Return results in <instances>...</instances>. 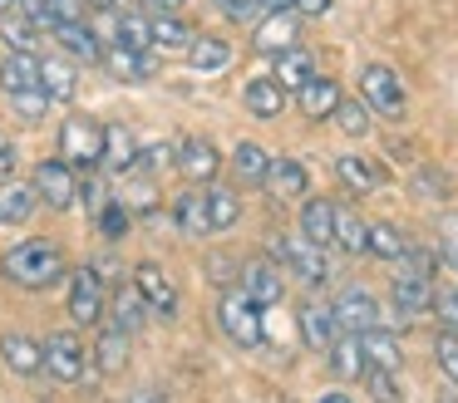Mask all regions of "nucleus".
<instances>
[{
    "instance_id": "obj_1",
    "label": "nucleus",
    "mask_w": 458,
    "mask_h": 403,
    "mask_svg": "<svg viewBox=\"0 0 458 403\" xmlns=\"http://www.w3.org/2000/svg\"><path fill=\"white\" fill-rule=\"evenodd\" d=\"M0 275L11 285H21V290H50V285H60L70 275V261H64V251L55 241L30 236V241L11 246L0 256Z\"/></svg>"
},
{
    "instance_id": "obj_2",
    "label": "nucleus",
    "mask_w": 458,
    "mask_h": 403,
    "mask_svg": "<svg viewBox=\"0 0 458 403\" xmlns=\"http://www.w3.org/2000/svg\"><path fill=\"white\" fill-rule=\"evenodd\" d=\"M217 324L237 349H261L267 344V324H261V305L247 290H222L217 300Z\"/></svg>"
},
{
    "instance_id": "obj_3",
    "label": "nucleus",
    "mask_w": 458,
    "mask_h": 403,
    "mask_svg": "<svg viewBox=\"0 0 458 403\" xmlns=\"http://www.w3.org/2000/svg\"><path fill=\"white\" fill-rule=\"evenodd\" d=\"M360 98H365V108L379 113V118H404L409 113L404 79H399L389 64H365L360 69Z\"/></svg>"
},
{
    "instance_id": "obj_4",
    "label": "nucleus",
    "mask_w": 458,
    "mask_h": 403,
    "mask_svg": "<svg viewBox=\"0 0 458 403\" xmlns=\"http://www.w3.org/2000/svg\"><path fill=\"white\" fill-rule=\"evenodd\" d=\"M271 256H276V265H286V271L306 285L330 281V271H335V265L326 261V246L306 241V236H271Z\"/></svg>"
},
{
    "instance_id": "obj_5",
    "label": "nucleus",
    "mask_w": 458,
    "mask_h": 403,
    "mask_svg": "<svg viewBox=\"0 0 458 403\" xmlns=\"http://www.w3.org/2000/svg\"><path fill=\"white\" fill-rule=\"evenodd\" d=\"M30 182H35V192H40V202L50 206V212H74V206H80V177H74V167L64 163V157H40Z\"/></svg>"
},
{
    "instance_id": "obj_6",
    "label": "nucleus",
    "mask_w": 458,
    "mask_h": 403,
    "mask_svg": "<svg viewBox=\"0 0 458 403\" xmlns=\"http://www.w3.org/2000/svg\"><path fill=\"white\" fill-rule=\"evenodd\" d=\"M70 320H74V330H84V324H99L104 320V300H109V290H104V281L94 275V265L84 261V265H74L70 275Z\"/></svg>"
},
{
    "instance_id": "obj_7",
    "label": "nucleus",
    "mask_w": 458,
    "mask_h": 403,
    "mask_svg": "<svg viewBox=\"0 0 458 403\" xmlns=\"http://www.w3.org/2000/svg\"><path fill=\"white\" fill-rule=\"evenodd\" d=\"M60 147L70 167H99L104 163V128L84 113H70L60 123Z\"/></svg>"
},
{
    "instance_id": "obj_8",
    "label": "nucleus",
    "mask_w": 458,
    "mask_h": 403,
    "mask_svg": "<svg viewBox=\"0 0 458 403\" xmlns=\"http://www.w3.org/2000/svg\"><path fill=\"white\" fill-rule=\"evenodd\" d=\"M133 290L143 295V305H148V315H158V320H178V285L168 281V271H163L158 261H139L133 265Z\"/></svg>"
},
{
    "instance_id": "obj_9",
    "label": "nucleus",
    "mask_w": 458,
    "mask_h": 403,
    "mask_svg": "<svg viewBox=\"0 0 458 403\" xmlns=\"http://www.w3.org/2000/svg\"><path fill=\"white\" fill-rule=\"evenodd\" d=\"M251 45L261 55H286V49L301 45V15L296 10H261L257 29H251Z\"/></svg>"
},
{
    "instance_id": "obj_10",
    "label": "nucleus",
    "mask_w": 458,
    "mask_h": 403,
    "mask_svg": "<svg viewBox=\"0 0 458 403\" xmlns=\"http://www.w3.org/2000/svg\"><path fill=\"white\" fill-rule=\"evenodd\" d=\"M45 374L55 383H80L84 379V344L74 330H55L45 340Z\"/></svg>"
},
{
    "instance_id": "obj_11",
    "label": "nucleus",
    "mask_w": 458,
    "mask_h": 403,
    "mask_svg": "<svg viewBox=\"0 0 458 403\" xmlns=\"http://www.w3.org/2000/svg\"><path fill=\"white\" fill-rule=\"evenodd\" d=\"M330 310H335L340 334H365V330H375V324H379V300L365 290V285H345Z\"/></svg>"
},
{
    "instance_id": "obj_12",
    "label": "nucleus",
    "mask_w": 458,
    "mask_h": 403,
    "mask_svg": "<svg viewBox=\"0 0 458 403\" xmlns=\"http://www.w3.org/2000/svg\"><path fill=\"white\" fill-rule=\"evenodd\" d=\"M50 35L60 39V55H70L74 64H99V59H104V39L94 35V25H89V20H80V15L60 20Z\"/></svg>"
},
{
    "instance_id": "obj_13",
    "label": "nucleus",
    "mask_w": 458,
    "mask_h": 403,
    "mask_svg": "<svg viewBox=\"0 0 458 403\" xmlns=\"http://www.w3.org/2000/svg\"><path fill=\"white\" fill-rule=\"evenodd\" d=\"M237 281H242V290H247L251 300L261 305V310H267V305H281V295H286L281 265H276V261H267V256H257V261H242Z\"/></svg>"
},
{
    "instance_id": "obj_14",
    "label": "nucleus",
    "mask_w": 458,
    "mask_h": 403,
    "mask_svg": "<svg viewBox=\"0 0 458 403\" xmlns=\"http://www.w3.org/2000/svg\"><path fill=\"white\" fill-rule=\"evenodd\" d=\"M99 64L109 69L114 79H123V84H148V79L158 74V55H153V49H129V45H109Z\"/></svg>"
},
{
    "instance_id": "obj_15",
    "label": "nucleus",
    "mask_w": 458,
    "mask_h": 403,
    "mask_svg": "<svg viewBox=\"0 0 458 403\" xmlns=\"http://www.w3.org/2000/svg\"><path fill=\"white\" fill-rule=\"evenodd\" d=\"M173 163H178V172L188 177V182H212V177L222 172V153L208 138H182V143L173 147Z\"/></svg>"
},
{
    "instance_id": "obj_16",
    "label": "nucleus",
    "mask_w": 458,
    "mask_h": 403,
    "mask_svg": "<svg viewBox=\"0 0 458 403\" xmlns=\"http://www.w3.org/2000/svg\"><path fill=\"white\" fill-rule=\"evenodd\" d=\"M296 324H301V340L310 344V349H320L326 354L330 344L340 340V324H335V310H330L326 300H306L296 310Z\"/></svg>"
},
{
    "instance_id": "obj_17",
    "label": "nucleus",
    "mask_w": 458,
    "mask_h": 403,
    "mask_svg": "<svg viewBox=\"0 0 458 403\" xmlns=\"http://www.w3.org/2000/svg\"><path fill=\"white\" fill-rule=\"evenodd\" d=\"M335 177H340V187H350L355 197H369V192L385 187V167H379L375 157H365V153H340L335 157Z\"/></svg>"
},
{
    "instance_id": "obj_18",
    "label": "nucleus",
    "mask_w": 458,
    "mask_h": 403,
    "mask_svg": "<svg viewBox=\"0 0 458 403\" xmlns=\"http://www.w3.org/2000/svg\"><path fill=\"white\" fill-rule=\"evenodd\" d=\"M261 187H267L271 197H281V202H296V197H306L310 172H306V163H296V157H271Z\"/></svg>"
},
{
    "instance_id": "obj_19",
    "label": "nucleus",
    "mask_w": 458,
    "mask_h": 403,
    "mask_svg": "<svg viewBox=\"0 0 458 403\" xmlns=\"http://www.w3.org/2000/svg\"><path fill=\"white\" fill-rule=\"evenodd\" d=\"M0 359L11 364L21 379H35L45 374V340H30V334H0Z\"/></svg>"
},
{
    "instance_id": "obj_20",
    "label": "nucleus",
    "mask_w": 458,
    "mask_h": 403,
    "mask_svg": "<svg viewBox=\"0 0 458 403\" xmlns=\"http://www.w3.org/2000/svg\"><path fill=\"white\" fill-rule=\"evenodd\" d=\"M35 182H21V177H0V226H25L35 216Z\"/></svg>"
},
{
    "instance_id": "obj_21",
    "label": "nucleus",
    "mask_w": 458,
    "mask_h": 403,
    "mask_svg": "<svg viewBox=\"0 0 458 403\" xmlns=\"http://www.w3.org/2000/svg\"><path fill=\"white\" fill-rule=\"evenodd\" d=\"M40 88L55 98V104H74V94H80V64H74L70 55L40 59Z\"/></svg>"
},
{
    "instance_id": "obj_22",
    "label": "nucleus",
    "mask_w": 458,
    "mask_h": 403,
    "mask_svg": "<svg viewBox=\"0 0 458 403\" xmlns=\"http://www.w3.org/2000/svg\"><path fill=\"white\" fill-rule=\"evenodd\" d=\"M389 300H394V310L404 315V320H414V315L434 310V281L399 271V275H394V285H389Z\"/></svg>"
},
{
    "instance_id": "obj_23",
    "label": "nucleus",
    "mask_w": 458,
    "mask_h": 403,
    "mask_svg": "<svg viewBox=\"0 0 458 403\" xmlns=\"http://www.w3.org/2000/svg\"><path fill=\"white\" fill-rule=\"evenodd\" d=\"M242 104H247L251 118L271 123V118H281V108H286V88L276 84V74H261V79H251V84L242 88Z\"/></svg>"
},
{
    "instance_id": "obj_24",
    "label": "nucleus",
    "mask_w": 458,
    "mask_h": 403,
    "mask_svg": "<svg viewBox=\"0 0 458 403\" xmlns=\"http://www.w3.org/2000/svg\"><path fill=\"white\" fill-rule=\"evenodd\" d=\"M301 236L316 246H335V202L330 197H306L301 202Z\"/></svg>"
},
{
    "instance_id": "obj_25",
    "label": "nucleus",
    "mask_w": 458,
    "mask_h": 403,
    "mask_svg": "<svg viewBox=\"0 0 458 403\" xmlns=\"http://www.w3.org/2000/svg\"><path fill=\"white\" fill-rule=\"evenodd\" d=\"M182 55H188L192 74H222V69H232V45L222 35H192V45Z\"/></svg>"
},
{
    "instance_id": "obj_26",
    "label": "nucleus",
    "mask_w": 458,
    "mask_h": 403,
    "mask_svg": "<svg viewBox=\"0 0 458 403\" xmlns=\"http://www.w3.org/2000/svg\"><path fill=\"white\" fill-rule=\"evenodd\" d=\"M340 98H345V94H340V84H335V79H326V74H316L310 84H301V88H296V108H301L306 118H316V123L335 113Z\"/></svg>"
},
{
    "instance_id": "obj_27",
    "label": "nucleus",
    "mask_w": 458,
    "mask_h": 403,
    "mask_svg": "<svg viewBox=\"0 0 458 403\" xmlns=\"http://www.w3.org/2000/svg\"><path fill=\"white\" fill-rule=\"evenodd\" d=\"M133 163H139V138H133L129 123H109L104 128V163L109 172H133Z\"/></svg>"
},
{
    "instance_id": "obj_28",
    "label": "nucleus",
    "mask_w": 458,
    "mask_h": 403,
    "mask_svg": "<svg viewBox=\"0 0 458 403\" xmlns=\"http://www.w3.org/2000/svg\"><path fill=\"white\" fill-rule=\"evenodd\" d=\"M94 364H99V374H123L129 369V330L104 324L99 340H94Z\"/></svg>"
},
{
    "instance_id": "obj_29",
    "label": "nucleus",
    "mask_w": 458,
    "mask_h": 403,
    "mask_svg": "<svg viewBox=\"0 0 458 403\" xmlns=\"http://www.w3.org/2000/svg\"><path fill=\"white\" fill-rule=\"evenodd\" d=\"M360 340V349H365V364H375V369H389V374H399V364H404V349H399V340L389 330H365V334H355Z\"/></svg>"
},
{
    "instance_id": "obj_30",
    "label": "nucleus",
    "mask_w": 458,
    "mask_h": 403,
    "mask_svg": "<svg viewBox=\"0 0 458 403\" xmlns=\"http://www.w3.org/2000/svg\"><path fill=\"white\" fill-rule=\"evenodd\" d=\"M320 69H316V55H310V49H286V55H276V84L286 88V94H296L301 84H310V79H316Z\"/></svg>"
},
{
    "instance_id": "obj_31",
    "label": "nucleus",
    "mask_w": 458,
    "mask_h": 403,
    "mask_svg": "<svg viewBox=\"0 0 458 403\" xmlns=\"http://www.w3.org/2000/svg\"><path fill=\"white\" fill-rule=\"evenodd\" d=\"M173 226H178L182 236H212V222H208V197L202 192H182L178 202H173Z\"/></svg>"
},
{
    "instance_id": "obj_32",
    "label": "nucleus",
    "mask_w": 458,
    "mask_h": 403,
    "mask_svg": "<svg viewBox=\"0 0 458 403\" xmlns=\"http://www.w3.org/2000/svg\"><path fill=\"white\" fill-rule=\"evenodd\" d=\"M35 84H40V59L35 55L11 49V55L0 59V88L5 94H21V88H35Z\"/></svg>"
},
{
    "instance_id": "obj_33",
    "label": "nucleus",
    "mask_w": 458,
    "mask_h": 403,
    "mask_svg": "<svg viewBox=\"0 0 458 403\" xmlns=\"http://www.w3.org/2000/svg\"><path fill=\"white\" fill-rule=\"evenodd\" d=\"M94 226H99V236L109 246H119L123 236L133 231V212L123 206V197H104V202L94 206Z\"/></svg>"
},
{
    "instance_id": "obj_34",
    "label": "nucleus",
    "mask_w": 458,
    "mask_h": 403,
    "mask_svg": "<svg viewBox=\"0 0 458 403\" xmlns=\"http://www.w3.org/2000/svg\"><path fill=\"white\" fill-rule=\"evenodd\" d=\"M208 222H212V236L217 231H232L237 226V216H242V197L232 192V187H217V177L208 182Z\"/></svg>"
},
{
    "instance_id": "obj_35",
    "label": "nucleus",
    "mask_w": 458,
    "mask_h": 403,
    "mask_svg": "<svg viewBox=\"0 0 458 403\" xmlns=\"http://www.w3.org/2000/svg\"><path fill=\"white\" fill-rule=\"evenodd\" d=\"M404 246H409V241H404V231H399L394 222H369V226H365V251L379 256V261L394 265L399 256H404Z\"/></svg>"
},
{
    "instance_id": "obj_36",
    "label": "nucleus",
    "mask_w": 458,
    "mask_h": 403,
    "mask_svg": "<svg viewBox=\"0 0 458 403\" xmlns=\"http://www.w3.org/2000/svg\"><path fill=\"white\" fill-rule=\"evenodd\" d=\"M232 167H237L242 182H257L261 187V177H267V167H271V153L257 143V138H242V143L232 147Z\"/></svg>"
},
{
    "instance_id": "obj_37",
    "label": "nucleus",
    "mask_w": 458,
    "mask_h": 403,
    "mask_svg": "<svg viewBox=\"0 0 458 403\" xmlns=\"http://www.w3.org/2000/svg\"><path fill=\"white\" fill-rule=\"evenodd\" d=\"M153 315H148V305H143V295L133 290V285H119V290H114V324H119V330H143V324H148Z\"/></svg>"
},
{
    "instance_id": "obj_38",
    "label": "nucleus",
    "mask_w": 458,
    "mask_h": 403,
    "mask_svg": "<svg viewBox=\"0 0 458 403\" xmlns=\"http://www.w3.org/2000/svg\"><path fill=\"white\" fill-rule=\"evenodd\" d=\"M114 45L129 49H153V15H133V10H119V25H114Z\"/></svg>"
},
{
    "instance_id": "obj_39",
    "label": "nucleus",
    "mask_w": 458,
    "mask_h": 403,
    "mask_svg": "<svg viewBox=\"0 0 458 403\" xmlns=\"http://www.w3.org/2000/svg\"><path fill=\"white\" fill-rule=\"evenodd\" d=\"M0 39H5L11 49H21V55H35L40 39H45V29H35L25 15H11V10H5V15H0Z\"/></svg>"
},
{
    "instance_id": "obj_40",
    "label": "nucleus",
    "mask_w": 458,
    "mask_h": 403,
    "mask_svg": "<svg viewBox=\"0 0 458 403\" xmlns=\"http://www.w3.org/2000/svg\"><path fill=\"white\" fill-rule=\"evenodd\" d=\"M326 354H330V369H335L340 379H360V374H365V349H360L355 334H340Z\"/></svg>"
},
{
    "instance_id": "obj_41",
    "label": "nucleus",
    "mask_w": 458,
    "mask_h": 403,
    "mask_svg": "<svg viewBox=\"0 0 458 403\" xmlns=\"http://www.w3.org/2000/svg\"><path fill=\"white\" fill-rule=\"evenodd\" d=\"M192 25L182 15H153V49H188Z\"/></svg>"
},
{
    "instance_id": "obj_42",
    "label": "nucleus",
    "mask_w": 458,
    "mask_h": 403,
    "mask_svg": "<svg viewBox=\"0 0 458 403\" xmlns=\"http://www.w3.org/2000/svg\"><path fill=\"white\" fill-rule=\"evenodd\" d=\"M365 216H355V212H345V206H335V246L340 251H350V256H360L365 251Z\"/></svg>"
},
{
    "instance_id": "obj_43",
    "label": "nucleus",
    "mask_w": 458,
    "mask_h": 403,
    "mask_svg": "<svg viewBox=\"0 0 458 403\" xmlns=\"http://www.w3.org/2000/svg\"><path fill=\"white\" fill-rule=\"evenodd\" d=\"M330 118H335V128H340L345 138H365V133H369V108H365V98H340Z\"/></svg>"
},
{
    "instance_id": "obj_44",
    "label": "nucleus",
    "mask_w": 458,
    "mask_h": 403,
    "mask_svg": "<svg viewBox=\"0 0 458 403\" xmlns=\"http://www.w3.org/2000/svg\"><path fill=\"white\" fill-rule=\"evenodd\" d=\"M11 108H15V118H21V123H40V118L55 108V98L45 94L40 84H35V88H21V94H11Z\"/></svg>"
},
{
    "instance_id": "obj_45",
    "label": "nucleus",
    "mask_w": 458,
    "mask_h": 403,
    "mask_svg": "<svg viewBox=\"0 0 458 403\" xmlns=\"http://www.w3.org/2000/svg\"><path fill=\"white\" fill-rule=\"evenodd\" d=\"M119 197H123L129 212H153V206H158V187H153V177H133Z\"/></svg>"
},
{
    "instance_id": "obj_46",
    "label": "nucleus",
    "mask_w": 458,
    "mask_h": 403,
    "mask_svg": "<svg viewBox=\"0 0 458 403\" xmlns=\"http://www.w3.org/2000/svg\"><path fill=\"white\" fill-rule=\"evenodd\" d=\"M414 192L419 197H428V202H448V172H438V167H419L414 172Z\"/></svg>"
},
{
    "instance_id": "obj_47",
    "label": "nucleus",
    "mask_w": 458,
    "mask_h": 403,
    "mask_svg": "<svg viewBox=\"0 0 458 403\" xmlns=\"http://www.w3.org/2000/svg\"><path fill=\"white\" fill-rule=\"evenodd\" d=\"M399 271H409V275H424V281H434V271H438V251H424V246H404V256H399Z\"/></svg>"
},
{
    "instance_id": "obj_48",
    "label": "nucleus",
    "mask_w": 458,
    "mask_h": 403,
    "mask_svg": "<svg viewBox=\"0 0 458 403\" xmlns=\"http://www.w3.org/2000/svg\"><path fill=\"white\" fill-rule=\"evenodd\" d=\"M434 359H438V369H444V379L458 383V330H444L434 340Z\"/></svg>"
},
{
    "instance_id": "obj_49",
    "label": "nucleus",
    "mask_w": 458,
    "mask_h": 403,
    "mask_svg": "<svg viewBox=\"0 0 458 403\" xmlns=\"http://www.w3.org/2000/svg\"><path fill=\"white\" fill-rule=\"evenodd\" d=\"M212 10L222 20H232V25H257V15H261L257 0H212Z\"/></svg>"
},
{
    "instance_id": "obj_50",
    "label": "nucleus",
    "mask_w": 458,
    "mask_h": 403,
    "mask_svg": "<svg viewBox=\"0 0 458 403\" xmlns=\"http://www.w3.org/2000/svg\"><path fill=\"white\" fill-rule=\"evenodd\" d=\"M365 383H369V399H375V403H399V389H394V374H389V369L365 364Z\"/></svg>"
},
{
    "instance_id": "obj_51",
    "label": "nucleus",
    "mask_w": 458,
    "mask_h": 403,
    "mask_svg": "<svg viewBox=\"0 0 458 403\" xmlns=\"http://www.w3.org/2000/svg\"><path fill=\"white\" fill-rule=\"evenodd\" d=\"M237 271H242V261H232V256H208V281L222 285V290L237 281Z\"/></svg>"
},
{
    "instance_id": "obj_52",
    "label": "nucleus",
    "mask_w": 458,
    "mask_h": 403,
    "mask_svg": "<svg viewBox=\"0 0 458 403\" xmlns=\"http://www.w3.org/2000/svg\"><path fill=\"white\" fill-rule=\"evenodd\" d=\"M89 265H94V275L104 281V290H114V285H119V256H114V251L89 256Z\"/></svg>"
},
{
    "instance_id": "obj_53",
    "label": "nucleus",
    "mask_w": 458,
    "mask_h": 403,
    "mask_svg": "<svg viewBox=\"0 0 458 403\" xmlns=\"http://www.w3.org/2000/svg\"><path fill=\"white\" fill-rule=\"evenodd\" d=\"M434 315L448 330H458V290H434Z\"/></svg>"
},
{
    "instance_id": "obj_54",
    "label": "nucleus",
    "mask_w": 458,
    "mask_h": 403,
    "mask_svg": "<svg viewBox=\"0 0 458 403\" xmlns=\"http://www.w3.org/2000/svg\"><path fill=\"white\" fill-rule=\"evenodd\" d=\"M438 261L458 271V222H454V216L444 222V246H438Z\"/></svg>"
},
{
    "instance_id": "obj_55",
    "label": "nucleus",
    "mask_w": 458,
    "mask_h": 403,
    "mask_svg": "<svg viewBox=\"0 0 458 403\" xmlns=\"http://www.w3.org/2000/svg\"><path fill=\"white\" fill-rule=\"evenodd\" d=\"M163 163H168V153H163V143H148V147H139V163H133V167H139V172L148 177V172H158Z\"/></svg>"
},
{
    "instance_id": "obj_56",
    "label": "nucleus",
    "mask_w": 458,
    "mask_h": 403,
    "mask_svg": "<svg viewBox=\"0 0 458 403\" xmlns=\"http://www.w3.org/2000/svg\"><path fill=\"white\" fill-rule=\"evenodd\" d=\"M15 163H21V147H15V138L0 133V177H15Z\"/></svg>"
},
{
    "instance_id": "obj_57",
    "label": "nucleus",
    "mask_w": 458,
    "mask_h": 403,
    "mask_svg": "<svg viewBox=\"0 0 458 403\" xmlns=\"http://www.w3.org/2000/svg\"><path fill=\"white\" fill-rule=\"evenodd\" d=\"M143 5H148V15H182L188 0H143Z\"/></svg>"
},
{
    "instance_id": "obj_58",
    "label": "nucleus",
    "mask_w": 458,
    "mask_h": 403,
    "mask_svg": "<svg viewBox=\"0 0 458 403\" xmlns=\"http://www.w3.org/2000/svg\"><path fill=\"white\" fill-rule=\"evenodd\" d=\"M291 10H296V15H326L330 0H291Z\"/></svg>"
},
{
    "instance_id": "obj_59",
    "label": "nucleus",
    "mask_w": 458,
    "mask_h": 403,
    "mask_svg": "<svg viewBox=\"0 0 458 403\" xmlns=\"http://www.w3.org/2000/svg\"><path fill=\"white\" fill-rule=\"evenodd\" d=\"M129 403H168V399H163V393H153V389H139Z\"/></svg>"
},
{
    "instance_id": "obj_60",
    "label": "nucleus",
    "mask_w": 458,
    "mask_h": 403,
    "mask_svg": "<svg viewBox=\"0 0 458 403\" xmlns=\"http://www.w3.org/2000/svg\"><path fill=\"white\" fill-rule=\"evenodd\" d=\"M89 5H94V10H123L129 0H89Z\"/></svg>"
},
{
    "instance_id": "obj_61",
    "label": "nucleus",
    "mask_w": 458,
    "mask_h": 403,
    "mask_svg": "<svg viewBox=\"0 0 458 403\" xmlns=\"http://www.w3.org/2000/svg\"><path fill=\"white\" fill-rule=\"evenodd\" d=\"M261 10H291V0H257Z\"/></svg>"
},
{
    "instance_id": "obj_62",
    "label": "nucleus",
    "mask_w": 458,
    "mask_h": 403,
    "mask_svg": "<svg viewBox=\"0 0 458 403\" xmlns=\"http://www.w3.org/2000/svg\"><path fill=\"white\" fill-rule=\"evenodd\" d=\"M320 403H350V393H326Z\"/></svg>"
},
{
    "instance_id": "obj_63",
    "label": "nucleus",
    "mask_w": 458,
    "mask_h": 403,
    "mask_svg": "<svg viewBox=\"0 0 458 403\" xmlns=\"http://www.w3.org/2000/svg\"><path fill=\"white\" fill-rule=\"evenodd\" d=\"M5 10H15V0H0V15H5Z\"/></svg>"
},
{
    "instance_id": "obj_64",
    "label": "nucleus",
    "mask_w": 458,
    "mask_h": 403,
    "mask_svg": "<svg viewBox=\"0 0 458 403\" xmlns=\"http://www.w3.org/2000/svg\"><path fill=\"white\" fill-rule=\"evenodd\" d=\"M438 403H458V399H454V393H438Z\"/></svg>"
}]
</instances>
